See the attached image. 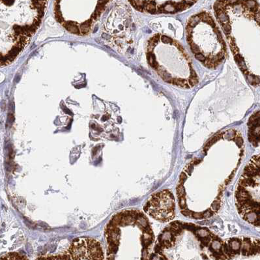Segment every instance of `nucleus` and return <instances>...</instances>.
I'll list each match as a JSON object with an SVG mask.
<instances>
[{
	"label": "nucleus",
	"instance_id": "obj_1",
	"mask_svg": "<svg viewBox=\"0 0 260 260\" xmlns=\"http://www.w3.org/2000/svg\"><path fill=\"white\" fill-rule=\"evenodd\" d=\"M260 209L250 211L246 213L241 217L244 220L252 225L256 226H260Z\"/></svg>",
	"mask_w": 260,
	"mask_h": 260
},
{
	"label": "nucleus",
	"instance_id": "obj_2",
	"mask_svg": "<svg viewBox=\"0 0 260 260\" xmlns=\"http://www.w3.org/2000/svg\"><path fill=\"white\" fill-rule=\"evenodd\" d=\"M63 26L69 32H71L74 34H80V31L76 23L74 22H67L63 24Z\"/></svg>",
	"mask_w": 260,
	"mask_h": 260
},
{
	"label": "nucleus",
	"instance_id": "obj_3",
	"mask_svg": "<svg viewBox=\"0 0 260 260\" xmlns=\"http://www.w3.org/2000/svg\"><path fill=\"white\" fill-rule=\"evenodd\" d=\"M156 4L154 1H145L143 10L149 13L154 14L156 12Z\"/></svg>",
	"mask_w": 260,
	"mask_h": 260
},
{
	"label": "nucleus",
	"instance_id": "obj_4",
	"mask_svg": "<svg viewBox=\"0 0 260 260\" xmlns=\"http://www.w3.org/2000/svg\"><path fill=\"white\" fill-rule=\"evenodd\" d=\"M147 61H148V63L149 64V65L157 71L158 68L159 67V65H158V63L157 62L156 57H155V55H154V54L153 52H147Z\"/></svg>",
	"mask_w": 260,
	"mask_h": 260
},
{
	"label": "nucleus",
	"instance_id": "obj_5",
	"mask_svg": "<svg viewBox=\"0 0 260 260\" xmlns=\"http://www.w3.org/2000/svg\"><path fill=\"white\" fill-rule=\"evenodd\" d=\"M100 3H101L100 4H98L96 9V11L93 12V14H92V19L93 20H96L97 18H98V16H100L101 13L104 10V4L107 3V1H99Z\"/></svg>",
	"mask_w": 260,
	"mask_h": 260
},
{
	"label": "nucleus",
	"instance_id": "obj_6",
	"mask_svg": "<svg viewBox=\"0 0 260 260\" xmlns=\"http://www.w3.org/2000/svg\"><path fill=\"white\" fill-rule=\"evenodd\" d=\"M211 233V232H210L208 229L200 228V229H198L197 231L195 232L194 235L197 237V238L199 240H200L202 238H204V237L209 236Z\"/></svg>",
	"mask_w": 260,
	"mask_h": 260
},
{
	"label": "nucleus",
	"instance_id": "obj_7",
	"mask_svg": "<svg viewBox=\"0 0 260 260\" xmlns=\"http://www.w3.org/2000/svg\"><path fill=\"white\" fill-rule=\"evenodd\" d=\"M92 24V20H88L87 21L85 22L84 23H83L81 26H80V31L82 32V33L83 35H86L87 33H88V32H89V29H90V27H91V25Z\"/></svg>",
	"mask_w": 260,
	"mask_h": 260
},
{
	"label": "nucleus",
	"instance_id": "obj_8",
	"mask_svg": "<svg viewBox=\"0 0 260 260\" xmlns=\"http://www.w3.org/2000/svg\"><path fill=\"white\" fill-rule=\"evenodd\" d=\"M181 227L183 229H188L189 231L192 232L194 234L195 233V232L197 231L198 229L200 228V226H196L195 224H186V223H182L181 224Z\"/></svg>",
	"mask_w": 260,
	"mask_h": 260
},
{
	"label": "nucleus",
	"instance_id": "obj_9",
	"mask_svg": "<svg viewBox=\"0 0 260 260\" xmlns=\"http://www.w3.org/2000/svg\"><path fill=\"white\" fill-rule=\"evenodd\" d=\"M216 16H217L218 20L220 22L221 24L229 23V18L228 16L226 14V11H223L222 12H221L220 14H218Z\"/></svg>",
	"mask_w": 260,
	"mask_h": 260
},
{
	"label": "nucleus",
	"instance_id": "obj_10",
	"mask_svg": "<svg viewBox=\"0 0 260 260\" xmlns=\"http://www.w3.org/2000/svg\"><path fill=\"white\" fill-rule=\"evenodd\" d=\"M222 135L221 134H218L215 135L214 136H213V137L211 139V140H209V142H207V143L206 144V146H205V147H204V151H205V152L206 153V152L207 151V150L209 149V147H211L213 143H214L216 142H217V141H218V140H219L220 138L222 137Z\"/></svg>",
	"mask_w": 260,
	"mask_h": 260
},
{
	"label": "nucleus",
	"instance_id": "obj_11",
	"mask_svg": "<svg viewBox=\"0 0 260 260\" xmlns=\"http://www.w3.org/2000/svg\"><path fill=\"white\" fill-rule=\"evenodd\" d=\"M132 6L139 11H143V7L145 4V1H130Z\"/></svg>",
	"mask_w": 260,
	"mask_h": 260
},
{
	"label": "nucleus",
	"instance_id": "obj_12",
	"mask_svg": "<svg viewBox=\"0 0 260 260\" xmlns=\"http://www.w3.org/2000/svg\"><path fill=\"white\" fill-rule=\"evenodd\" d=\"M164 13H175L176 11L172 4V1H168L166 4H164Z\"/></svg>",
	"mask_w": 260,
	"mask_h": 260
},
{
	"label": "nucleus",
	"instance_id": "obj_13",
	"mask_svg": "<svg viewBox=\"0 0 260 260\" xmlns=\"http://www.w3.org/2000/svg\"><path fill=\"white\" fill-rule=\"evenodd\" d=\"M246 76L248 78V80L249 82L250 83V84L252 85H258L260 83V78L259 76H256L253 74L249 73L246 75Z\"/></svg>",
	"mask_w": 260,
	"mask_h": 260
},
{
	"label": "nucleus",
	"instance_id": "obj_14",
	"mask_svg": "<svg viewBox=\"0 0 260 260\" xmlns=\"http://www.w3.org/2000/svg\"><path fill=\"white\" fill-rule=\"evenodd\" d=\"M200 18L198 17L197 15H194V16H192L189 19V21H188V26H190L192 28H194L195 26H196L197 24L199 23V21H200Z\"/></svg>",
	"mask_w": 260,
	"mask_h": 260
},
{
	"label": "nucleus",
	"instance_id": "obj_15",
	"mask_svg": "<svg viewBox=\"0 0 260 260\" xmlns=\"http://www.w3.org/2000/svg\"><path fill=\"white\" fill-rule=\"evenodd\" d=\"M55 16L58 22H62L63 21V18L60 11V7L59 5H56L55 7Z\"/></svg>",
	"mask_w": 260,
	"mask_h": 260
},
{
	"label": "nucleus",
	"instance_id": "obj_16",
	"mask_svg": "<svg viewBox=\"0 0 260 260\" xmlns=\"http://www.w3.org/2000/svg\"><path fill=\"white\" fill-rule=\"evenodd\" d=\"M176 191H177V195L178 197L185 196V190L183 185L178 184L177 189H176Z\"/></svg>",
	"mask_w": 260,
	"mask_h": 260
},
{
	"label": "nucleus",
	"instance_id": "obj_17",
	"mask_svg": "<svg viewBox=\"0 0 260 260\" xmlns=\"http://www.w3.org/2000/svg\"><path fill=\"white\" fill-rule=\"evenodd\" d=\"M178 199H179V206L180 209L181 210H184V209H186L187 205H186V200L185 196L178 197Z\"/></svg>",
	"mask_w": 260,
	"mask_h": 260
},
{
	"label": "nucleus",
	"instance_id": "obj_18",
	"mask_svg": "<svg viewBox=\"0 0 260 260\" xmlns=\"http://www.w3.org/2000/svg\"><path fill=\"white\" fill-rule=\"evenodd\" d=\"M230 46H231V49H232V51L233 52V54H234V55H237L239 54V48H237L235 43V40L233 38H231V41H230Z\"/></svg>",
	"mask_w": 260,
	"mask_h": 260
},
{
	"label": "nucleus",
	"instance_id": "obj_19",
	"mask_svg": "<svg viewBox=\"0 0 260 260\" xmlns=\"http://www.w3.org/2000/svg\"><path fill=\"white\" fill-rule=\"evenodd\" d=\"M220 200L219 199H217L213 203H212L211 209L213 211H214V213L218 211L219 208H220Z\"/></svg>",
	"mask_w": 260,
	"mask_h": 260
},
{
	"label": "nucleus",
	"instance_id": "obj_20",
	"mask_svg": "<svg viewBox=\"0 0 260 260\" xmlns=\"http://www.w3.org/2000/svg\"><path fill=\"white\" fill-rule=\"evenodd\" d=\"M233 140H234L235 142L236 143V144L238 146V147H241V146H243V138H241V136H240V135L239 134V133H237V134L235 135V138L233 139Z\"/></svg>",
	"mask_w": 260,
	"mask_h": 260
},
{
	"label": "nucleus",
	"instance_id": "obj_21",
	"mask_svg": "<svg viewBox=\"0 0 260 260\" xmlns=\"http://www.w3.org/2000/svg\"><path fill=\"white\" fill-rule=\"evenodd\" d=\"M160 39L162 40V42L163 43H164V44H173V40L172 39H171L170 37L165 36V35L161 36Z\"/></svg>",
	"mask_w": 260,
	"mask_h": 260
},
{
	"label": "nucleus",
	"instance_id": "obj_22",
	"mask_svg": "<svg viewBox=\"0 0 260 260\" xmlns=\"http://www.w3.org/2000/svg\"><path fill=\"white\" fill-rule=\"evenodd\" d=\"M221 25H222V29L224 30V33L226 35L229 34L230 32H231V26H230L229 23L223 24H221Z\"/></svg>",
	"mask_w": 260,
	"mask_h": 260
},
{
	"label": "nucleus",
	"instance_id": "obj_23",
	"mask_svg": "<svg viewBox=\"0 0 260 260\" xmlns=\"http://www.w3.org/2000/svg\"><path fill=\"white\" fill-rule=\"evenodd\" d=\"M190 48L193 53H194L195 54H197L199 53H201L200 51V48L197 46V44H196L194 43H193L192 44H190Z\"/></svg>",
	"mask_w": 260,
	"mask_h": 260
},
{
	"label": "nucleus",
	"instance_id": "obj_24",
	"mask_svg": "<svg viewBox=\"0 0 260 260\" xmlns=\"http://www.w3.org/2000/svg\"><path fill=\"white\" fill-rule=\"evenodd\" d=\"M214 213H215L214 211H213L211 209H207V211H205L204 213H203V218H208L211 217Z\"/></svg>",
	"mask_w": 260,
	"mask_h": 260
},
{
	"label": "nucleus",
	"instance_id": "obj_25",
	"mask_svg": "<svg viewBox=\"0 0 260 260\" xmlns=\"http://www.w3.org/2000/svg\"><path fill=\"white\" fill-rule=\"evenodd\" d=\"M187 177H188V176H187V175L185 173H184V172L181 173L180 177H179V185H183V183H185L186 180L187 179Z\"/></svg>",
	"mask_w": 260,
	"mask_h": 260
},
{
	"label": "nucleus",
	"instance_id": "obj_26",
	"mask_svg": "<svg viewBox=\"0 0 260 260\" xmlns=\"http://www.w3.org/2000/svg\"><path fill=\"white\" fill-rule=\"evenodd\" d=\"M198 83V78H194L190 77L189 79V84L190 85V87H193L196 86Z\"/></svg>",
	"mask_w": 260,
	"mask_h": 260
},
{
	"label": "nucleus",
	"instance_id": "obj_27",
	"mask_svg": "<svg viewBox=\"0 0 260 260\" xmlns=\"http://www.w3.org/2000/svg\"><path fill=\"white\" fill-rule=\"evenodd\" d=\"M163 249L164 248L162 247V246L160 245L159 243H158V244H157L155 245V247H154V252L157 254H159L162 255V254Z\"/></svg>",
	"mask_w": 260,
	"mask_h": 260
},
{
	"label": "nucleus",
	"instance_id": "obj_28",
	"mask_svg": "<svg viewBox=\"0 0 260 260\" xmlns=\"http://www.w3.org/2000/svg\"><path fill=\"white\" fill-rule=\"evenodd\" d=\"M192 218H193L194 219H203V213H195V212H193Z\"/></svg>",
	"mask_w": 260,
	"mask_h": 260
},
{
	"label": "nucleus",
	"instance_id": "obj_29",
	"mask_svg": "<svg viewBox=\"0 0 260 260\" xmlns=\"http://www.w3.org/2000/svg\"><path fill=\"white\" fill-rule=\"evenodd\" d=\"M195 57L197 59L198 61H200L201 62H204L206 59V57H205V55L203 54H202L201 53H199V54H195Z\"/></svg>",
	"mask_w": 260,
	"mask_h": 260
},
{
	"label": "nucleus",
	"instance_id": "obj_30",
	"mask_svg": "<svg viewBox=\"0 0 260 260\" xmlns=\"http://www.w3.org/2000/svg\"><path fill=\"white\" fill-rule=\"evenodd\" d=\"M181 213L185 216V217H192V214H193V212L190 211L189 209H184V210H181Z\"/></svg>",
	"mask_w": 260,
	"mask_h": 260
},
{
	"label": "nucleus",
	"instance_id": "obj_31",
	"mask_svg": "<svg viewBox=\"0 0 260 260\" xmlns=\"http://www.w3.org/2000/svg\"><path fill=\"white\" fill-rule=\"evenodd\" d=\"M192 31H193V28H192V27L188 26V25L186 26V36L192 35Z\"/></svg>",
	"mask_w": 260,
	"mask_h": 260
},
{
	"label": "nucleus",
	"instance_id": "obj_32",
	"mask_svg": "<svg viewBox=\"0 0 260 260\" xmlns=\"http://www.w3.org/2000/svg\"><path fill=\"white\" fill-rule=\"evenodd\" d=\"M142 260H147V250L146 248H143L142 250Z\"/></svg>",
	"mask_w": 260,
	"mask_h": 260
}]
</instances>
